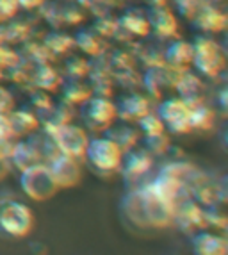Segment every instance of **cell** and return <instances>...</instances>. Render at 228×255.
<instances>
[{"mask_svg":"<svg viewBox=\"0 0 228 255\" xmlns=\"http://www.w3.org/2000/svg\"><path fill=\"white\" fill-rule=\"evenodd\" d=\"M173 225L187 236H193L198 230L207 229L203 207L191 196L178 198L173 204Z\"/></svg>","mask_w":228,"mask_h":255,"instance_id":"ba28073f","label":"cell"},{"mask_svg":"<svg viewBox=\"0 0 228 255\" xmlns=\"http://www.w3.org/2000/svg\"><path fill=\"white\" fill-rule=\"evenodd\" d=\"M61 95L66 102L73 104V106H81L91 97V90H89L86 79H66L64 77L63 84H61Z\"/></svg>","mask_w":228,"mask_h":255,"instance_id":"1f68e13d","label":"cell"},{"mask_svg":"<svg viewBox=\"0 0 228 255\" xmlns=\"http://www.w3.org/2000/svg\"><path fill=\"white\" fill-rule=\"evenodd\" d=\"M175 9L178 11V14L187 20H193L200 9V0H173Z\"/></svg>","mask_w":228,"mask_h":255,"instance_id":"c3c4849f","label":"cell"},{"mask_svg":"<svg viewBox=\"0 0 228 255\" xmlns=\"http://www.w3.org/2000/svg\"><path fill=\"white\" fill-rule=\"evenodd\" d=\"M157 173L169 175V177H173L178 182L184 184L187 189H191L202 177H205L207 171H203L200 166L184 161V159H171V161L164 162V164L157 170Z\"/></svg>","mask_w":228,"mask_h":255,"instance_id":"ffe728a7","label":"cell"},{"mask_svg":"<svg viewBox=\"0 0 228 255\" xmlns=\"http://www.w3.org/2000/svg\"><path fill=\"white\" fill-rule=\"evenodd\" d=\"M50 134L61 153L72 155V157L79 159V161L84 159L86 148H88V143H89V136L88 132H86V128L79 127V125H73L72 122V124H64L61 127L54 128Z\"/></svg>","mask_w":228,"mask_h":255,"instance_id":"30bf717a","label":"cell"},{"mask_svg":"<svg viewBox=\"0 0 228 255\" xmlns=\"http://www.w3.org/2000/svg\"><path fill=\"white\" fill-rule=\"evenodd\" d=\"M128 2H132V0H128Z\"/></svg>","mask_w":228,"mask_h":255,"instance_id":"94428289","label":"cell"},{"mask_svg":"<svg viewBox=\"0 0 228 255\" xmlns=\"http://www.w3.org/2000/svg\"><path fill=\"white\" fill-rule=\"evenodd\" d=\"M48 170H50L52 177H54L55 184L59 186V189L64 187H75L82 179V168L79 159L66 155V153H57L54 159L47 162Z\"/></svg>","mask_w":228,"mask_h":255,"instance_id":"4fadbf2b","label":"cell"},{"mask_svg":"<svg viewBox=\"0 0 228 255\" xmlns=\"http://www.w3.org/2000/svg\"><path fill=\"white\" fill-rule=\"evenodd\" d=\"M175 91L178 93V97L184 100L189 107L200 106V104L205 102V82L202 81V77L195 72H189V70H184L178 79L177 86H175Z\"/></svg>","mask_w":228,"mask_h":255,"instance_id":"d6986e66","label":"cell"},{"mask_svg":"<svg viewBox=\"0 0 228 255\" xmlns=\"http://www.w3.org/2000/svg\"><path fill=\"white\" fill-rule=\"evenodd\" d=\"M153 168V155L141 146L123 152L121 166H119V173L123 177L125 187L128 189H139L141 186L148 182V175Z\"/></svg>","mask_w":228,"mask_h":255,"instance_id":"5b68a950","label":"cell"},{"mask_svg":"<svg viewBox=\"0 0 228 255\" xmlns=\"http://www.w3.org/2000/svg\"><path fill=\"white\" fill-rule=\"evenodd\" d=\"M43 45L47 47V50L50 52V55L54 59L59 57H66L68 54H72V50L75 48V39L73 36L66 34L63 30H52L48 34L43 36Z\"/></svg>","mask_w":228,"mask_h":255,"instance_id":"f1b7e54d","label":"cell"},{"mask_svg":"<svg viewBox=\"0 0 228 255\" xmlns=\"http://www.w3.org/2000/svg\"><path fill=\"white\" fill-rule=\"evenodd\" d=\"M119 205L125 218L141 229H168L173 225V205L155 198L144 186L128 189Z\"/></svg>","mask_w":228,"mask_h":255,"instance_id":"6da1fadb","label":"cell"},{"mask_svg":"<svg viewBox=\"0 0 228 255\" xmlns=\"http://www.w3.org/2000/svg\"><path fill=\"white\" fill-rule=\"evenodd\" d=\"M86 18V11L77 4L75 0L63 4V20L64 25H79Z\"/></svg>","mask_w":228,"mask_h":255,"instance_id":"bcb514c9","label":"cell"},{"mask_svg":"<svg viewBox=\"0 0 228 255\" xmlns=\"http://www.w3.org/2000/svg\"><path fill=\"white\" fill-rule=\"evenodd\" d=\"M141 146H143L146 152H150L153 157H161V155H166L171 146V137L169 134L164 132H159V134H150V136H141L139 139Z\"/></svg>","mask_w":228,"mask_h":255,"instance_id":"74e56055","label":"cell"},{"mask_svg":"<svg viewBox=\"0 0 228 255\" xmlns=\"http://www.w3.org/2000/svg\"><path fill=\"white\" fill-rule=\"evenodd\" d=\"M189 111L187 106L180 97L177 98H166L157 106V115L164 122V127L169 134L182 136V134H189L191 124H189Z\"/></svg>","mask_w":228,"mask_h":255,"instance_id":"9c48e42d","label":"cell"},{"mask_svg":"<svg viewBox=\"0 0 228 255\" xmlns=\"http://www.w3.org/2000/svg\"><path fill=\"white\" fill-rule=\"evenodd\" d=\"M38 14L54 30H59L63 27H66L63 20V4H59V2H48V0H45L38 7Z\"/></svg>","mask_w":228,"mask_h":255,"instance_id":"ab89813d","label":"cell"},{"mask_svg":"<svg viewBox=\"0 0 228 255\" xmlns=\"http://www.w3.org/2000/svg\"><path fill=\"white\" fill-rule=\"evenodd\" d=\"M32 209L13 196H0V232L9 238L21 239L32 232Z\"/></svg>","mask_w":228,"mask_h":255,"instance_id":"3957f363","label":"cell"},{"mask_svg":"<svg viewBox=\"0 0 228 255\" xmlns=\"http://www.w3.org/2000/svg\"><path fill=\"white\" fill-rule=\"evenodd\" d=\"M18 0H0V23L13 20L14 16H18Z\"/></svg>","mask_w":228,"mask_h":255,"instance_id":"681fc988","label":"cell"},{"mask_svg":"<svg viewBox=\"0 0 228 255\" xmlns=\"http://www.w3.org/2000/svg\"><path fill=\"white\" fill-rule=\"evenodd\" d=\"M107 57H109L111 64V72H118V70H127L137 66V61H135V55L132 54L130 48H109L107 52Z\"/></svg>","mask_w":228,"mask_h":255,"instance_id":"60d3db41","label":"cell"},{"mask_svg":"<svg viewBox=\"0 0 228 255\" xmlns=\"http://www.w3.org/2000/svg\"><path fill=\"white\" fill-rule=\"evenodd\" d=\"M193 25L195 29L202 30L205 34H218L225 32L228 27V14L227 11L212 7H200L198 13L193 16Z\"/></svg>","mask_w":228,"mask_h":255,"instance_id":"7402d4cb","label":"cell"},{"mask_svg":"<svg viewBox=\"0 0 228 255\" xmlns=\"http://www.w3.org/2000/svg\"><path fill=\"white\" fill-rule=\"evenodd\" d=\"M63 81H64L63 73L55 68L52 63H45V64H39V66H34V72H32L34 88L45 90V91H48V93H55V91L61 88Z\"/></svg>","mask_w":228,"mask_h":255,"instance_id":"4316f807","label":"cell"},{"mask_svg":"<svg viewBox=\"0 0 228 255\" xmlns=\"http://www.w3.org/2000/svg\"><path fill=\"white\" fill-rule=\"evenodd\" d=\"M75 39V48L86 54L88 57H93V55H100L109 52L111 48V41L106 38H102L98 32H95L91 27L89 29H81L73 36Z\"/></svg>","mask_w":228,"mask_h":255,"instance_id":"d4e9b609","label":"cell"},{"mask_svg":"<svg viewBox=\"0 0 228 255\" xmlns=\"http://www.w3.org/2000/svg\"><path fill=\"white\" fill-rule=\"evenodd\" d=\"M36 116L39 120V127L43 130L52 132L54 128L61 127L64 124H72L73 118L77 116V111L73 104L66 102L64 98H61L59 102H54L48 109L36 113Z\"/></svg>","mask_w":228,"mask_h":255,"instance_id":"ac0fdd59","label":"cell"},{"mask_svg":"<svg viewBox=\"0 0 228 255\" xmlns=\"http://www.w3.org/2000/svg\"><path fill=\"white\" fill-rule=\"evenodd\" d=\"M75 2L84 11H89L93 16H98V14L104 13H113L119 4V0H75Z\"/></svg>","mask_w":228,"mask_h":255,"instance_id":"ee69618b","label":"cell"},{"mask_svg":"<svg viewBox=\"0 0 228 255\" xmlns=\"http://www.w3.org/2000/svg\"><path fill=\"white\" fill-rule=\"evenodd\" d=\"M189 124H191V130H200V132L212 130L216 125V109H212L205 102L200 104V106L191 107Z\"/></svg>","mask_w":228,"mask_h":255,"instance_id":"e575fe53","label":"cell"},{"mask_svg":"<svg viewBox=\"0 0 228 255\" xmlns=\"http://www.w3.org/2000/svg\"><path fill=\"white\" fill-rule=\"evenodd\" d=\"M227 93H228L227 86H221L220 90H218V93H216V102H218L223 115H227Z\"/></svg>","mask_w":228,"mask_h":255,"instance_id":"db71d44e","label":"cell"},{"mask_svg":"<svg viewBox=\"0 0 228 255\" xmlns=\"http://www.w3.org/2000/svg\"><path fill=\"white\" fill-rule=\"evenodd\" d=\"M144 11H146L148 23H150V29H152L155 38L162 39V41L180 38V34H178V20L173 11L169 9V5H161V7L148 5Z\"/></svg>","mask_w":228,"mask_h":255,"instance_id":"5bb4252c","label":"cell"},{"mask_svg":"<svg viewBox=\"0 0 228 255\" xmlns=\"http://www.w3.org/2000/svg\"><path fill=\"white\" fill-rule=\"evenodd\" d=\"M200 75L220 81L227 73V55L220 43L207 34H200L193 41V64Z\"/></svg>","mask_w":228,"mask_h":255,"instance_id":"7a4b0ae2","label":"cell"},{"mask_svg":"<svg viewBox=\"0 0 228 255\" xmlns=\"http://www.w3.org/2000/svg\"><path fill=\"white\" fill-rule=\"evenodd\" d=\"M182 72H184V70L173 68V66H168V64L144 68V72H143L144 91L152 98H155V100H161L166 90H175V86H177Z\"/></svg>","mask_w":228,"mask_h":255,"instance_id":"8fae6325","label":"cell"},{"mask_svg":"<svg viewBox=\"0 0 228 255\" xmlns=\"http://www.w3.org/2000/svg\"><path fill=\"white\" fill-rule=\"evenodd\" d=\"M43 2L45 0H18V5H20V9H25V11H36Z\"/></svg>","mask_w":228,"mask_h":255,"instance_id":"9f6ffc18","label":"cell"},{"mask_svg":"<svg viewBox=\"0 0 228 255\" xmlns=\"http://www.w3.org/2000/svg\"><path fill=\"white\" fill-rule=\"evenodd\" d=\"M5 25V38H7V45H21L23 41L32 38L34 34V25L32 21L25 20V18H16L9 20L4 23Z\"/></svg>","mask_w":228,"mask_h":255,"instance_id":"836d02e7","label":"cell"},{"mask_svg":"<svg viewBox=\"0 0 228 255\" xmlns=\"http://www.w3.org/2000/svg\"><path fill=\"white\" fill-rule=\"evenodd\" d=\"M29 102L32 106L34 113H39V111H45L54 104V98L50 97V93L45 90H39V88H30L29 90Z\"/></svg>","mask_w":228,"mask_h":255,"instance_id":"7dc6e473","label":"cell"},{"mask_svg":"<svg viewBox=\"0 0 228 255\" xmlns=\"http://www.w3.org/2000/svg\"><path fill=\"white\" fill-rule=\"evenodd\" d=\"M228 5V0H200V7H212L225 11Z\"/></svg>","mask_w":228,"mask_h":255,"instance_id":"11a10c76","label":"cell"},{"mask_svg":"<svg viewBox=\"0 0 228 255\" xmlns=\"http://www.w3.org/2000/svg\"><path fill=\"white\" fill-rule=\"evenodd\" d=\"M116 120L125 124H137L148 111H152L150 98L144 97L139 91H127V95L119 97L116 102Z\"/></svg>","mask_w":228,"mask_h":255,"instance_id":"9a60e30c","label":"cell"},{"mask_svg":"<svg viewBox=\"0 0 228 255\" xmlns=\"http://www.w3.org/2000/svg\"><path fill=\"white\" fill-rule=\"evenodd\" d=\"M137 127H139V132H143V136H150V134H159V132H164V122L159 118L157 113L153 111H148L146 115L141 120H137Z\"/></svg>","mask_w":228,"mask_h":255,"instance_id":"f6af8a7d","label":"cell"},{"mask_svg":"<svg viewBox=\"0 0 228 255\" xmlns=\"http://www.w3.org/2000/svg\"><path fill=\"white\" fill-rule=\"evenodd\" d=\"M127 47L135 55L137 64H143L144 68L164 64V43L159 38H152V34L146 38L134 39Z\"/></svg>","mask_w":228,"mask_h":255,"instance_id":"2e32d148","label":"cell"},{"mask_svg":"<svg viewBox=\"0 0 228 255\" xmlns=\"http://www.w3.org/2000/svg\"><path fill=\"white\" fill-rule=\"evenodd\" d=\"M27 143L36 150L38 157L41 159V162H48L50 159H54L59 152L57 145H55L54 137H52L50 132L43 130L41 127L36 128L34 132L27 134Z\"/></svg>","mask_w":228,"mask_h":255,"instance_id":"83f0119b","label":"cell"},{"mask_svg":"<svg viewBox=\"0 0 228 255\" xmlns=\"http://www.w3.org/2000/svg\"><path fill=\"white\" fill-rule=\"evenodd\" d=\"M2 45H7V38H5V25L0 23V47Z\"/></svg>","mask_w":228,"mask_h":255,"instance_id":"680465c9","label":"cell"},{"mask_svg":"<svg viewBox=\"0 0 228 255\" xmlns=\"http://www.w3.org/2000/svg\"><path fill=\"white\" fill-rule=\"evenodd\" d=\"M14 107V97L4 86H0V113H9Z\"/></svg>","mask_w":228,"mask_h":255,"instance_id":"816d5d0a","label":"cell"},{"mask_svg":"<svg viewBox=\"0 0 228 255\" xmlns=\"http://www.w3.org/2000/svg\"><path fill=\"white\" fill-rule=\"evenodd\" d=\"M111 75H113L114 86H118L125 91H139L143 88V73L137 70V66L111 72Z\"/></svg>","mask_w":228,"mask_h":255,"instance_id":"d590c367","label":"cell"},{"mask_svg":"<svg viewBox=\"0 0 228 255\" xmlns=\"http://www.w3.org/2000/svg\"><path fill=\"white\" fill-rule=\"evenodd\" d=\"M0 139H14L9 113H0Z\"/></svg>","mask_w":228,"mask_h":255,"instance_id":"f907efd6","label":"cell"},{"mask_svg":"<svg viewBox=\"0 0 228 255\" xmlns=\"http://www.w3.org/2000/svg\"><path fill=\"white\" fill-rule=\"evenodd\" d=\"M9 120H11V127H13L14 139L23 137L36 128H39V120L34 111L29 109H11L9 111Z\"/></svg>","mask_w":228,"mask_h":255,"instance_id":"f546056e","label":"cell"},{"mask_svg":"<svg viewBox=\"0 0 228 255\" xmlns=\"http://www.w3.org/2000/svg\"><path fill=\"white\" fill-rule=\"evenodd\" d=\"M9 161H11L13 168L21 171L25 170V168H29V166L36 164V162H41V159L38 157L36 150L27 143V139H20V141H14L13 152L9 155Z\"/></svg>","mask_w":228,"mask_h":255,"instance_id":"d6a6232c","label":"cell"},{"mask_svg":"<svg viewBox=\"0 0 228 255\" xmlns=\"http://www.w3.org/2000/svg\"><path fill=\"white\" fill-rule=\"evenodd\" d=\"M11 170H13L11 161H9L7 157H4V155H0V182L7 179L9 173H11Z\"/></svg>","mask_w":228,"mask_h":255,"instance_id":"f5cc1de1","label":"cell"},{"mask_svg":"<svg viewBox=\"0 0 228 255\" xmlns=\"http://www.w3.org/2000/svg\"><path fill=\"white\" fill-rule=\"evenodd\" d=\"M20 57L25 63L32 64V66H39V64L45 63H54V57L50 55V52L47 50V47L43 45L41 39H27L20 45V50H18Z\"/></svg>","mask_w":228,"mask_h":255,"instance_id":"4dcf8cb0","label":"cell"},{"mask_svg":"<svg viewBox=\"0 0 228 255\" xmlns=\"http://www.w3.org/2000/svg\"><path fill=\"white\" fill-rule=\"evenodd\" d=\"M203 214H205V223H207V229L220 230L225 232L228 229V216L225 213L223 204H214L209 205V207H203Z\"/></svg>","mask_w":228,"mask_h":255,"instance_id":"7bdbcfd3","label":"cell"},{"mask_svg":"<svg viewBox=\"0 0 228 255\" xmlns=\"http://www.w3.org/2000/svg\"><path fill=\"white\" fill-rule=\"evenodd\" d=\"M102 134L106 137H109L113 143H116L121 152H127V150L137 146L141 139L139 130L130 127V124H125V122H121V124H116V122H114V124H111Z\"/></svg>","mask_w":228,"mask_h":255,"instance_id":"cb8c5ba5","label":"cell"},{"mask_svg":"<svg viewBox=\"0 0 228 255\" xmlns=\"http://www.w3.org/2000/svg\"><path fill=\"white\" fill-rule=\"evenodd\" d=\"M148 191L152 193L155 198L162 202H168V204L173 205L178 198L182 196H191L189 189L182 182H178L177 179L173 177H169V175H162V173H157L155 177H150L148 182L144 184Z\"/></svg>","mask_w":228,"mask_h":255,"instance_id":"e0dca14e","label":"cell"},{"mask_svg":"<svg viewBox=\"0 0 228 255\" xmlns=\"http://www.w3.org/2000/svg\"><path fill=\"white\" fill-rule=\"evenodd\" d=\"M86 159L88 162L95 168L98 173H119V166H121L123 152L116 143L109 139V137H93L89 139L88 148H86Z\"/></svg>","mask_w":228,"mask_h":255,"instance_id":"8992f818","label":"cell"},{"mask_svg":"<svg viewBox=\"0 0 228 255\" xmlns=\"http://www.w3.org/2000/svg\"><path fill=\"white\" fill-rule=\"evenodd\" d=\"M64 2H72V0H64Z\"/></svg>","mask_w":228,"mask_h":255,"instance_id":"91938a15","label":"cell"},{"mask_svg":"<svg viewBox=\"0 0 228 255\" xmlns=\"http://www.w3.org/2000/svg\"><path fill=\"white\" fill-rule=\"evenodd\" d=\"M91 93L97 97H107L111 98L114 93V81L111 73H98V72H89L86 77Z\"/></svg>","mask_w":228,"mask_h":255,"instance_id":"8d00e7d4","label":"cell"},{"mask_svg":"<svg viewBox=\"0 0 228 255\" xmlns=\"http://www.w3.org/2000/svg\"><path fill=\"white\" fill-rule=\"evenodd\" d=\"M148 5H153V7H161V5H169V0H146Z\"/></svg>","mask_w":228,"mask_h":255,"instance_id":"6f0895ef","label":"cell"},{"mask_svg":"<svg viewBox=\"0 0 228 255\" xmlns=\"http://www.w3.org/2000/svg\"><path fill=\"white\" fill-rule=\"evenodd\" d=\"M191 245L196 255H227L228 241L225 236L212 234L207 229L198 230L191 236Z\"/></svg>","mask_w":228,"mask_h":255,"instance_id":"44dd1931","label":"cell"},{"mask_svg":"<svg viewBox=\"0 0 228 255\" xmlns=\"http://www.w3.org/2000/svg\"><path fill=\"white\" fill-rule=\"evenodd\" d=\"M119 25L127 30L128 34L134 36V38H146V36L152 34V29H150V23H148L146 11L137 7H128L125 9V13L121 16H118Z\"/></svg>","mask_w":228,"mask_h":255,"instance_id":"484cf974","label":"cell"},{"mask_svg":"<svg viewBox=\"0 0 228 255\" xmlns=\"http://www.w3.org/2000/svg\"><path fill=\"white\" fill-rule=\"evenodd\" d=\"M20 186L29 198L36 202L50 200L57 195L59 186L55 184L47 162H36L20 171Z\"/></svg>","mask_w":228,"mask_h":255,"instance_id":"277c9868","label":"cell"},{"mask_svg":"<svg viewBox=\"0 0 228 255\" xmlns=\"http://www.w3.org/2000/svg\"><path fill=\"white\" fill-rule=\"evenodd\" d=\"M91 29H93L95 32H98L102 38L113 39V36L116 34L119 29V20H118V16H114L113 13L98 14V16H95Z\"/></svg>","mask_w":228,"mask_h":255,"instance_id":"b9f144b4","label":"cell"},{"mask_svg":"<svg viewBox=\"0 0 228 255\" xmlns=\"http://www.w3.org/2000/svg\"><path fill=\"white\" fill-rule=\"evenodd\" d=\"M63 77L66 79H86L89 73V59L82 55L68 54L63 63Z\"/></svg>","mask_w":228,"mask_h":255,"instance_id":"f35d334b","label":"cell"},{"mask_svg":"<svg viewBox=\"0 0 228 255\" xmlns=\"http://www.w3.org/2000/svg\"><path fill=\"white\" fill-rule=\"evenodd\" d=\"M77 115L81 116L86 130L104 132L111 124L116 122V106L111 98L91 95L86 102L81 104Z\"/></svg>","mask_w":228,"mask_h":255,"instance_id":"52a82bcc","label":"cell"},{"mask_svg":"<svg viewBox=\"0 0 228 255\" xmlns=\"http://www.w3.org/2000/svg\"><path fill=\"white\" fill-rule=\"evenodd\" d=\"M191 198L198 202L202 207H209L214 204H227L228 202V186H227V175L221 179H214L209 173L198 180L195 186L189 189Z\"/></svg>","mask_w":228,"mask_h":255,"instance_id":"7c38bea8","label":"cell"},{"mask_svg":"<svg viewBox=\"0 0 228 255\" xmlns=\"http://www.w3.org/2000/svg\"><path fill=\"white\" fill-rule=\"evenodd\" d=\"M164 64L178 70H187L193 64V43L173 38L164 45Z\"/></svg>","mask_w":228,"mask_h":255,"instance_id":"603a6c76","label":"cell"}]
</instances>
